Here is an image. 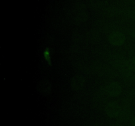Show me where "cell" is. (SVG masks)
I'll list each match as a JSON object with an SVG mask.
<instances>
[]
</instances>
